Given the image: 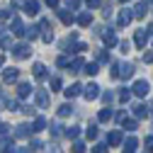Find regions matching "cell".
Returning a JSON list of instances; mask_svg holds the SVG:
<instances>
[{
    "instance_id": "1f68e13d",
    "label": "cell",
    "mask_w": 153,
    "mask_h": 153,
    "mask_svg": "<svg viewBox=\"0 0 153 153\" xmlns=\"http://www.w3.org/2000/svg\"><path fill=\"white\" fill-rule=\"evenodd\" d=\"M92 153H109V146L107 143H95L92 146Z\"/></svg>"
},
{
    "instance_id": "52a82bcc",
    "label": "cell",
    "mask_w": 153,
    "mask_h": 153,
    "mask_svg": "<svg viewBox=\"0 0 153 153\" xmlns=\"http://www.w3.org/2000/svg\"><path fill=\"white\" fill-rule=\"evenodd\" d=\"M32 131H34V129H32L29 124H17V126H15V139H29Z\"/></svg>"
},
{
    "instance_id": "2e32d148",
    "label": "cell",
    "mask_w": 153,
    "mask_h": 153,
    "mask_svg": "<svg viewBox=\"0 0 153 153\" xmlns=\"http://www.w3.org/2000/svg\"><path fill=\"white\" fill-rule=\"evenodd\" d=\"M29 95H32V85L29 83H20V85H17V97H29Z\"/></svg>"
},
{
    "instance_id": "b9f144b4",
    "label": "cell",
    "mask_w": 153,
    "mask_h": 153,
    "mask_svg": "<svg viewBox=\"0 0 153 153\" xmlns=\"http://www.w3.org/2000/svg\"><path fill=\"white\" fill-rule=\"evenodd\" d=\"M97 63H109V53H107V51H100V56H97Z\"/></svg>"
},
{
    "instance_id": "f35d334b",
    "label": "cell",
    "mask_w": 153,
    "mask_h": 153,
    "mask_svg": "<svg viewBox=\"0 0 153 153\" xmlns=\"http://www.w3.org/2000/svg\"><path fill=\"white\" fill-rule=\"evenodd\" d=\"M143 146H146V153H153V136H146Z\"/></svg>"
},
{
    "instance_id": "cb8c5ba5",
    "label": "cell",
    "mask_w": 153,
    "mask_h": 153,
    "mask_svg": "<svg viewBox=\"0 0 153 153\" xmlns=\"http://www.w3.org/2000/svg\"><path fill=\"white\" fill-rule=\"evenodd\" d=\"M83 73H88V75H97V73H100V63H97V61L85 63V71H83Z\"/></svg>"
},
{
    "instance_id": "7c38bea8",
    "label": "cell",
    "mask_w": 153,
    "mask_h": 153,
    "mask_svg": "<svg viewBox=\"0 0 153 153\" xmlns=\"http://www.w3.org/2000/svg\"><path fill=\"white\" fill-rule=\"evenodd\" d=\"M59 20H61L63 25H68V27H71V25H73L75 20H78V17H75V15L71 12V10H59Z\"/></svg>"
},
{
    "instance_id": "680465c9",
    "label": "cell",
    "mask_w": 153,
    "mask_h": 153,
    "mask_svg": "<svg viewBox=\"0 0 153 153\" xmlns=\"http://www.w3.org/2000/svg\"><path fill=\"white\" fill-rule=\"evenodd\" d=\"M124 153H134V151H131V148H124Z\"/></svg>"
},
{
    "instance_id": "f546056e",
    "label": "cell",
    "mask_w": 153,
    "mask_h": 153,
    "mask_svg": "<svg viewBox=\"0 0 153 153\" xmlns=\"http://www.w3.org/2000/svg\"><path fill=\"white\" fill-rule=\"evenodd\" d=\"M71 153H85V143H83V141H73Z\"/></svg>"
},
{
    "instance_id": "484cf974",
    "label": "cell",
    "mask_w": 153,
    "mask_h": 153,
    "mask_svg": "<svg viewBox=\"0 0 153 153\" xmlns=\"http://www.w3.org/2000/svg\"><path fill=\"white\" fill-rule=\"evenodd\" d=\"M136 126H139V119H124L122 122V129H126V131H136Z\"/></svg>"
},
{
    "instance_id": "30bf717a",
    "label": "cell",
    "mask_w": 153,
    "mask_h": 153,
    "mask_svg": "<svg viewBox=\"0 0 153 153\" xmlns=\"http://www.w3.org/2000/svg\"><path fill=\"white\" fill-rule=\"evenodd\" d=\"M146 39H148V32L146 29H136V34H134V44H136L139 49L146 46Z\"/></svg>"
},
{
    "instance_id": "7402d4cb",
    "label": "cell",
    "mask_w": 153,
    "mask_h": 153,
    "mask_svg": "<svg viewBox=\"0 0 153 153\" xmlns=\"http://www.w3.org/2000/svg\"><path fill=\"white\" fill-rule=\"evenodd\" d=\"M25 12L27 15H36L39 12V3H36V0H27L25 3Z\"/></svg>"
},
{
    "instance_id": "ee69618b",
    "label": "cell",
    "mask_w": 153,
    "mask_h": 153,
    "mask_svg": "<svg viewBox=\"0 0 153 153\" xmlns=\"http://www.w3.org/2000/svg\"><path fill=\"white\" fill-rule=\"evenodd\" d=\"M88 3V7L90 10H95V7H102V0H85Z\"/></svg>"
},
{
    "instance_id": "f1b7e54d",
    "label": "cell",
    "mask_w": 153,
    "mask_h": 153,
    "mask_svg": "<svg viewBox=\"0 0 153 153\" xmlns=\"http://www.w3.org/2000/svg\"><path fill=\"white\" fill-rule=\"evenodd\" d=\"M63 134H66L68 139H73V141H75V139H78V134H80V129H78V126H68Z\"/></svg>"
},
{
    "instance_id": "816d5d0a",
    "label": "cell",
    "mask_w": 153,
    "mask_h": 153,
    "mask_svg": "<svg viewBox=\"0 0 153 153\" xmlns=\"http://www.w3.org/2000/svg\"><path fill=\"white\" fill-rule=\"evenodd\" d=\"M119 49L126 53V51H129V42H119Z\"/></svg>"
},
{
    "instance_id": "277c9868",
    "label": "cell",
    "mask_w": 153,
    "mask_h": 153,
    "mask_svg": "<svg viewBox=\"0 0 153 153\" xmlns=\"http://www.w3.org/2000/svg\"><path fill=\"white\" fill-rule=\"evenodd\" d=\"M131 20H134V10H129V7L119 10V17H117V25H119V27H129Z\"/></svg>"
},
{
    "instance_id": "44dd1931",
    "label": "cell",
    "mask_w": 153,
    "mask_h": 153,
    "mask_svg": "<svg viewBox=\"0 0 153 153\" xmlns=\"http://www.w3.org/2000/svg\"><path fill=\"white\" fill-rule=\"evenodd\" d=\"M10 146L15 148V141H12V136H0V151H3V153H7V151H10Z\"/></svg>"
},
{
    "instance_id": "ac0fdd59",
    "label": "cell",
    "mask_w": 153,
    "mask_h": 153,
    "mask_svg": "<svg viewBox=\"0 0 153 153\" xmlns=\"http://www.w3.org/2000/svg\"><path fill=\"white\" fill-rule=\"evenodd\" d=\"M148 117V107L146 105H134V119H143Z\"/></svg>"
},
{
    "instance_id": "7a4b0ae2",
    "label": "cell",
    "mask_w": 153,
    "mask_h": 153,
    "mask_svg": "<svg viewBox=\"0 0 153 153\" xmlns=\"http://www.w3.org/2000/svg\"><path fill=\"white\" fill-rule=\"evenodd\" d=\"M100 95H102V92H100V85H97V83H90V85H85V88H83V97H85L88 102L97 100Z\"/></svg>"
},
{
    "instance_id": "7dc6e473",
    "label": "cell",
    "mask_w": 153,
    "mask_h": 153,
    "mask_svg": "<svg viewBox=\"0 0 153 153\" xmlns=\"http://www.w3.org/2000/svg\"><path fill=\"white\" fill-rule=\"evenodd\" d=\"M51 134H53V136H59V134H61V126H59V124H51Z\"/></svg>"
},
{
    "instance_id": "d6a6232c",
    "label": "cell",
    "mask_w": 153,
    "mask_h": 153,
    "mask_svg": "<svg viewBox=\"0 0 153 153\" xmlns=\"http://www.w3.org/2000/svg\"><path fill=\"white\" fill-rule=\"evenodd\" d=\"M27 39H36V36H39V27H27Z\"/></svg>"
},
{
    "instance_id": "e0dca14e",
    "label": "cell",
    "mask_w": 153,
    "mask_h": 153,
    "mask_svg": "<svg viewBox=\"0 0 153 153\" xmlns=\"http://www.w3.org/2000/svg\"><path fill=\"white\" fill-rule=\"evenodd\" d=\"M68 68H71V73H83V71H85V61H83V59H73Z\"/></svg>"
},
{
    "instance_id": "7bdbcfd3",
    "label": "cell",
    "mask_w": 153,
    "mask_h": 153,
    "mask_svg": "<svg viewBox=\"0 0 153 153\" xmlns=\"http://www.w3.org/2000/svg\"><path fill=\"white\" fill-rule=\"evenodd\" d=\"M66 5H68V10H78L80 7V0H66Z\"/></svg>"
},
{
    "instance_id": "d590c367",
    "label": "cell",
    "mask_w": 153,
    "mask_h": 153,
    "mask_svg": "<svg viewBox=\"0 0 153 153\" xmlns=\"http://www.w3.org/2000/svg\"><path fill=\"white\" fill-rule=\"evenodd\" d=\"M61 90V78L56 75V78H51V92H59Z\"/></svg>"
},
{
    "instance_id": "6da1fadb",
    "label": "cell",
    "mask_w": 153,
    "mask_h": 153,
    "mask_svg": "<svg viewBox=\"0 0 153 153\" xmlns=\"http://www.w3.org/2000/svg\"><path fill=\"white\" fill-rule=\"evenodd\" d=\"M29 56H32V46H29V44H17V46H12V59L25 61V59H29Z\"/></svg>"
},
{
    "instance_id": "5b68a950",
    "label": "cell",
    "mask_w": 153,
    "mask_h": 153,
    "mask_svg": "<svg viewBox=\"0 0 153 153\" xmlns=\"http://www.w3.org/2000/svg\"><path fill=\"white\" fill-rule=\"evenodd\" d=\"M10 29H12L15 36H25V34H27V27L22 25L20 17H12V20H10Z\"/></svg>"
},
{
    "instance_id": "d4e9b609",
    "label": "cell",
    "mask_w": 153,
    "mask_h": 153,
    "mask_svg": "<svg viewBox=\"0 0 153 153\" xmlns=\"http://www.w3.org/2000/svg\"><path fill=\"white\" fill-rule=\"evenodd\" d=\"M71 114H73V105L71 102H66V105L59 107V117H71Z\"/></svg>"
},
{
    "instance_id": "6f0895ef",
    "label": "cell",
    "mask_w": 153,
    "mask_h": 153,
    "mask_svg": "<svg viewBox=\"0 0 153 153\" xmlns=\"http://www.w3.org/2000/svg\"><path fill=\"white\" fill-rule=\"evenodd\" d=\"M3 63H5V59H3V56H0V68H3Z\"/></svg>"
},
{
    "instance_id": "3957f363",
    "label": "cell",
    "mask_w": 153,
    "mask_h": 153,
    "mask_svg": "<svg viewBox=\"0 0 153 153\" xmlns=\"http://www.w3.org/2000/svg\"><path fill=\"white\" fill-rule=\"evenodd\" d=\"M148 90H151L148 80H136V83L131 85V92L136 95V97H146V95H148Z\"/></svg>"
},
{
    "instance_id": "9a60e30c",
    "label": "cell",
    "mask_w": 153,
    "mask_h": 153,
    "mask_svg": "<svg viewBox=\"0 0 153 153\" xmlns=\"http://www.w3.org/2000/svg\"><path fill=\"white\" fill-rule=\"evenodd\" d=\"M32 71H34V78H36V80H44V78H46V66H44V63H34Z\"/></svg>"
},
{
    "instance_id": "f5cc1de1",
    "label": "cell",
    "mask_w": 153,
    "mask_h": 153,
    "mask_svg": "<svg viewBox=\"0 0 153 153\" xmlns=\"http://www.w3.org/2000/svg\"><path fill=\"white\" fill-rule=\"evenodd\" d=\"M20 109H22V112H25V114H32V112H34V109H32V107H29V105H22V107H20Z\"/></svg>"
},
{
    "instance_id": "ba28073f",
    "label": "cell",
    "mask_w": 153,
    "mask_h": 153,
    "mask_svg": "<svg viewBox=\"0 0 153 153\" xmlns=\"http://www.w3.org/2000/svg\"><path fill=\"white\" fill-rule=\"evenodd\" d=\"M119 143H124V134H122V131L107 134V146H119Z\"/></svg>"
},
{
    "instance_id": "4fadbf2b",
    "label": "cell",
    "mask_w": 153,
    "mask_h": 153,
    "mask_svg": "<svg viewBox=\"0 0 153 153\" xmlns=\"http://www.w3.org/2000/svg\"><path fill=\"white\" fill-rule=\"evenodd\" d=\"M102 39H105V44L112 49V46H117L119 44V39H117V34H114L112 29H105V34H102Z\"/></svg>"
},
{
    "instance_id": "836d02e7",
    "label": "cell",
    "mask_w": 153,
    "mask_h": 153,
    "mask_svg": "<svg viewBox=\"0 0 153 153\" xmlns=\"http://www.w3.org/2000/svg\"><path fill=\"white\" fill-rule=\"evenodd\" d=\"M56 66H59V68H68V66H71L68 56H59V59H56Z\"/></svg>"
},
{
    "instance_id": "11a10c76",
    "label": "cell",
    "mask_w": 153,
    "mask_h": 153,
    "mask_svg": "<svg viewBox=\"0 0 153 153\" xmlns=\"http://www.w3.org/2000/svg\"><path fill=\"white\" fill-rule=\"evenodd\" d=\"M46 5L49 7H59V0H46Z\"/></svg>"
},
{
    "instance_id": "4dcf8cb0",
    "label": "cell",
    "mask_w": 153,
    "mask_h": 153,
    "mask_svg": "<svg viewBox=\"0 0 153 153\" xmlns=\"http://www.w3.org/2000/svg\"><path fill=\"white\" fill-rule=\"evenodd\" d=\"M129 97H131V90H126V88H122V90H119V102L124 105V102H129Z\"/></svg>"
},
{
    "instance_id": "91938a15",
    "label": "cell",
    "mask_w": 153,
    "mask_h": 153,
    "mask_svg": "<svg viewBox=\"0 0 153 153\" xmlns=\"http://www.w3.org/2000/svg\"><path fill=\"white\" fill-rule=\"evenodd\" d=\"M119 3H129V0H119Z\"/></svg>"
},
{
    "instance_id": "4316f807",
    "label": "cell",
    "mask_w": 153,
    "mask_h": 153,
    "mask_svg": "<svg viewBox=\"0 0 153 153\" xmlns=\"http://www.w3.org/2000/svg\"><path fill=\"white\" fill-rule=\"evenodd\" d=\"M32 129H34V131H44V129H46V119H44V117H36L34 124H32Z\"/></svg>"
},
{
    "instance_id": "db71d44e",
    "label": "cell",
    "mask_w": 153,
    "mask_h": 153,
    "mask_svg": "<svg viewBox=\"0 0 153 153\" xmlns=\"http://www.w3.org/2000/svg\"><path fill=\"white\" fill-rule=\"evenodd\" d=\"M143 61L146 63H153V53H143Z\"/></svg>"
},
{
    "instance_id": "f6af8a7d",
    "label": "cell",
    "mask_w": 153,
    "mask_h": 153,
    "mask_svg": "<svg viewBox=\"0 0 153 153\" xmlns=\"http://www.w3.org/2000/svg\"><path fill=\"white\" fill-rule=\"evenodd\" d=\"M102 15H105V17L112 15V3H102Z\"/></svg>"
},
{
    "instance_id": "603a6c76",
    "label": "cell",
    "mask_w": 153,
    "mask_h": 153,
    "mask_svg": "<svg viewBox=\"0 0 153 153\" xmlns=\"http://www.w3.org/2000/svg\"><path fill=\"white\" fill-rule=\"evenodd\" d=\"M114 117V112L109 109V107H105V109H100V114H97V122H109Z\"/></svg>"
},
{
    "instance_id": "5bb4252c",
    "label": "cell",
    "mask_w": 153,
    "mask_h": 153,
    "mask_svg": "<svg viewBox=\"0 0 153 153\" xmlns=\"http://www.w3.org/2000/svg\"><path fill=\"white\" fill-rule=\"evenodd\" d=\"M131 75H134V66L131 63H119V78H131Z\"/></svg>"
},
{
    "instance_id": "bcb514c9",
    "label": "cell",
    "mask_w": 153,
    "mask_h": 153,
    "mask_svg": "<svg viewBox=\"0 0 153 153\" xmlns=\"http://www.w3.org/2000/svg\"><path fill=\"white\" fill-rule=\"evenodd\" d=\"M85 49H88V44H83V42H78V44L73 46V53H80V51H85Z\"/></svg>"
},
{
    "instance_id": "94428289",
    "label": "cell",
    "mask_w": 153,
    "mask_h": 153,
    "mask_svg": "<svg viewBox=\"0 0 153 153\" xmlns=\"http://www.w3.org/2000/svg\"><path fill=\"white\" fill-rule=\"evenodd\" d=\"M151 3H153V0H151Z\"/></svg>"
},
{
    "instance_id": "ab89813d",
    "label": "cell",
    "mask_w": 153,
    "mask_h": 153,
    "mask_svg": "<svg viewBox=\"0 0 153 153\" xmlns=\"http://www.w3.org/2000/svg\"><path fill=\"white\" fill-rule=\"evenodd\" d=\"M12 46V39L10 36H3V39H0V49H10Z\"/></svg>"
},
{
    "instance_id": "60d3db41",
    "label": "cell",
    "mask_w": 153,
    "mask_h": 153,
    "mask_svg": "<svg viewBox=\"0 0 153 153\" xmlns=\"http://www.w3.org/2000/svg\"><path fill=\"white\" fill-rule=\"evenodd\" d=\"M42 39H44L46 44H51V42H53V29H49V32H44V34H42Z\"/></svg>"
},
{
    "instance_id": "c3c4849f",
    "label": "cell",
    "mask_w": 153,
    "mask_h": 153,
    "mask_svg": "<svg viewBox=\"0 0 153 153\" xmlns=\"http://www.w3.org/2000/svg\"><path fill=\"white\" fill-rule=\"evenodd\" d=\"M29 148H32V151H34V148H42V141H39V139H34V141L29 143Z\"/></svg>"
},
{
    "instance_id": "681fc988",
    "label": "cell",
    "mask_w": 153,
    "mask_h": 153,
    "mask_svg": "<svg viewBox=\"0 0 153 153\" xmlns=\"http://www.w3.org/2000/svg\"><path fill=\"white\" fill-rule=\"evenodd\" d=\"M12 153H32V148H12Z\"/></svg>"
},
{
    "instance_id": "d6986e66",
    "label": "cell",
    "mask_w": 153,
    "mask_h": 153,
    "mask_svg": "<svg viewBox=\"0 0 153 153\" xmlns=\"http://www.w3.org/2000/svg\"><path fill=\"white\" fill-rule=\"evenodd\" d=\"M146 10H148V0H143V3H139L136 7H134V17H146Z\"/></svg>"
},
{
    "instance_id": "74e56055",
    "label": "cell",
    "mask_w": 153,
    "mask_h": 153,
    "mask_svg": "<svg viewBox=\"0 0 153 153\" xmlns=\"http://www.w3.org/2000/svg\"><path fill=\"white\" fill-rule=\"evenodd\" d=\"M109 75H112V78H119V61H114V63H112V71H109Z\"/></svg>"
},
{
    "instance_id": "83f0119b",
    "label": "cell",
    "mask_w": 153,
    "mask_h": 153,
    "mask_svg": "<svg viewBox=\"0 0 153 153\" xmlns=\"http://www.w3.org/2000/svg\"><path fill=\"white\" fill-rule=\"evenodd\" d=\"M97 134H100V131H97V124H90V126L85 129V136H88L90 141H92V139H97Z\"/></svg>"
},
{
    "instance_id": "8d00e7d4",
    "label": "cell",
    "mask_w": 153,
    "mask_h": 153,
    "mask_svg": "<svg viewBox=\"0 0 153 153\" xmlns=\"http://www.w3.org/2000/svg\"><path fill=\"white\" fill-rule=\"evenodd\" d=\"M100 97H102V102H105V105L109 107V105H112V100H114V95H112V92H102Z\"/></svg>"
},
{
    "instance_id": "f907efd6",
    "label": "cell",
    "mask_w": 153,
    "mask_h": 153,
    "mask_svg": "<svg viewBox=\"0 0 153 153\" xmlns=\"http://www.w3.org/2000/svg\"><path fill=\"white\" fill-rule=\"evenodd\" d=\"M5 131H7V124H5V122H0V136H5Z\"/></svg>"
},
{
    "instance_id": "8fae6325",
    "label": "cell",
    "mask_w": 153,
    "mask_h": 153,
    "mask_svg": "<svg viewBox=\"0 0 153 153\" xmlns=\"http://www.w3.org/2000/svg\"><path fill=\"white\" fill-rule=\"evenodd\" d=\"M17 78H20V71L17 68H5L3 71V83H15Z\"/></svg>"
},
{
    "instance_id": "9c48e42d",
    "label": "cell",
    "mask_w": 153,
    "mask_h": 153,
    "mask_svg": "<svg viewBox=\"0 0 153 153\" xmlns=\"http://www.w3.org/2000/svg\"><path fill=\"white\" fill-rule=\"evenodd\" d=\"M63 92H66V97H68V100H73V97H78V95L83 92V85H80V83H73V85H68Z\"/></svg>"
},
{
    "instance_id": "9f6ffc18",
    "label": "cell",
    "mask_w": 153,
    "mask_h": 153,
    "mask_svg": "<svg viewBox=\"0 0 153 153\" xmlns=\"http://www.w3.org/2000/svg\"><path fill=\"white\" fill-rule=\"evenodd\" d=\"M146 32H148V34H153V22L148 25V29H146Z\"/></svg>"
},
{
    "instance_id": "8992f818",
    "label": "cell",
    "mask_w": 153,
    "mask_h": 153,
    "mask_svg": "<svg viewBox=\"0 0 153 153\" xmlns=\"http://www.w3.org/2000/svg\"><path fill=\"white\" fill-rule=\"evenodd\" d=\"M34 102H36L39 109L49 107V92H46V90H36V92H34Z\"/></svg>"
},
{
    "instance_id": "ffe728a7",
    "label": "cell",
    "mask_w": 153,
    "mask_h": 153,
    "mask_svg": "<svg viewBox=\"0 0 153 153\" xmlns=\"http://www.w3.org/2000/svg\"><path fill=\"white\" fill-rule=\"evenodd\" d=\"M75 22H78L80 27H90V25H92V15H90V12H80Z\"/></svg>"
},
{
    "instance_id": "e575fe53",
    "label": "cell",
    "mask_w": 153,
    "mask_h": 153,
    "mask_svg": "<svg viewBox=\"0 0 153 153\" xmlns=\"http://www.w3.org/2000/svg\"><path fill=\"white\" fill-rule=\"evenodd\" d=\"M136 146H139V141H136V136H129V139L124 141V148H131V151H134V148H136Z\"/></svg>"
}]
</instances>
